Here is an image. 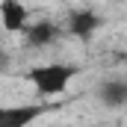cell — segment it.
Segmentation results:
<instances>
[{"mask_svg":"<svg viewBox=\"0 0 127 127\" xmlns=\"http://www.w3.org/2000/svg\"><path fill=\"white\" fill-rule=\"evenodd\" d=\"M80 74V65H68V62H44L27 71V80L35 86V92L44 97H56L71 86V80Z\"/></svg>","mask_w":127,"mask_h":127,"instance_id":"6da1fadb","label":"cell"},{"mask_svg":"<svg viewBox=\"0 0 127 127\" xmlns=\"http://www.w3.org/2000/svg\"><path fill=\"white\" fill-rule=\"evenodd\" d=\"M100 27H103V18L97 12H92V9H74L68 15V32L74 38H80V41H89Z\"/></svg>","mask_w":127,"mask_h":127,"instance_id":"7a4b0ae2","label":"cell"},{"mask_svg":"<svg viewBox=\"0 0 127 127\" xmlns=\"http://www.w3.org/2000/svg\"><path fill=\"white\" fill-rule=\"evenodd\" d=\"M44 112V106H0V127H27Z\"/></svg>","mask_w":127,"mask_h":127,"instance_id":"3957f363","label":"cell"},{"mask_svg":"<svg viewBox=\"0 0 127 127\" xmlns=\"http://www.w3.org/2000/svg\"><path fill=\"white\" fill-rule=\"evenodd\" d=\"M0 24L6 32H21L27 27V9L21 0H0Z\"/></svg>","mask_w":127,"mask_h":127,"instance_id":"277c9868","label":"cell"},{"mask_svg":"<svg viewBox=\"0 0 127 127\" xmlns=\"http://www.w3.org/2000/svg\"><path fill=\"white\" fill-rule=\"evenodd\" d=\"M97 97H100L103 106L121 109V106L127 103V83H124V80H103L100 89H97Z\"/></svg>","mask_w":127,"mask_h":127,"instance_id":"5b68a950","label":"cell"},{"mask_svg":"<svg viewBox=\"0 0 127 127\" xmlns=\"http://www.w3.org/2000/svg\"><path fill=\"white\" fill-rule=\"evenodd\" d=\"M56 35H59V30H56L50 21H38V24H32V27H24V41H27L30 47H47Z\"/></svg>","mask_w":127,"mask_h":127,"instance_id":"8992f818","label":"cell"}]
</instances>
